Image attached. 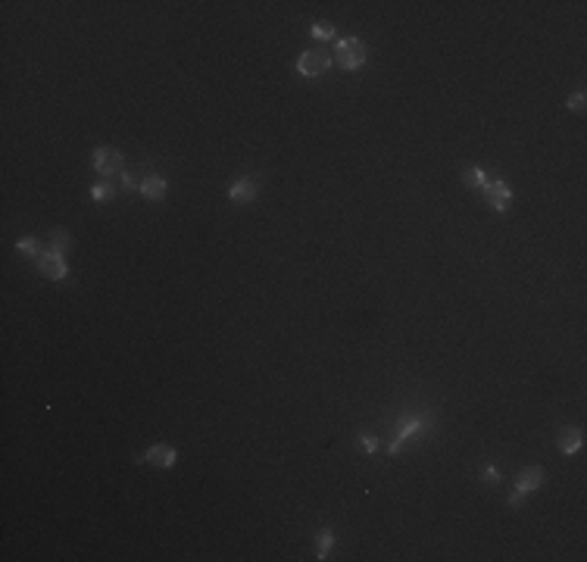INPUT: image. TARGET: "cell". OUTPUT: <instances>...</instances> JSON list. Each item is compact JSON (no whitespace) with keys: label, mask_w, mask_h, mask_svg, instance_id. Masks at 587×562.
I'll return each mask as SVG.
<instances>
[{"label":"cell","mask_w":587,"mask_h":562,"mask_svg":"<svg viewBox=\"0 0 587 562\" xmlns=\"http://www.w3.org/2000/svg\"><path fill=\"white\" fill-rule=\"evenodd\" d=\"M466 184L469 188H478L484 197H488V204L494 206L497 212H506V206H510V200H512V191H510V184L503 182V178H497V175H490V172H484V169H469L466 172Z\"/></svg>","instance_id":"1"},{"label":"cell","mask_w":587,"mask_h":562,"mask_svg":"<svg viewBox=\"0 0 587 562\" xmlns=\"http://www.w3.org/2000/svg\"><path fill=\"white\" fill-rule=\"evenodd\" d=\"M334 56H338L340 69H362L366 60H369V47L360 41V38H344V41H338Z\"/></svg>","instance_id":"2"},{"label":"cell","mask_w":587,"mask_h":562,"mask_svg":"<svg viewBox=\"0 0 587 562\" xmlns=\"http://www.w3.org/2000/svg\"><path fill=\"white\" fill-rule=\"evenodd\" d=\"M544 478H547L544 465H528V469L519 472V478H516V491L510 493V506H522L525 493L538 491V487L544 485Z\"/></svg>","instance_id":"3"},{"label":"cell","mask_w":587,"mask_h":562,"mask_svg":"<svg viewBox=\"0 0 587 562\" xmlns=\"http://www.w3.org/2000/svg\"><path fill=\"white\" fill-rule=\"evenodd\" d=\"M91 162H94V169H97L103 178L122 175V166H125V160H122V154L116 147H97L91 154Z\"/></svg>","instance_id":"4"},{"label":"cell","mask_w":587,"mask_h":562,"mask_svg":"<svg viewBox=\"0 0 587 562\" xmlns=\"http://www.w3.org/2000/svg\"><path fill=\"white\" fill-rule=\"evenodd\" d=\"M328 66H332V56L322 53V50H306V53H300V60H297V72L306 78L325 75Z\"/></svg>","instance_id":"5"},{"label":"cell","mask_w":587,"mask_h":562,"mask_svg":"<svg viewBox=\"0 0 587 562\" xmlns=\"http://www.w3.org/2000/svg\"><path fill=\"white\" fill-rule=\"evenodd\" d=\"M428 425H432V415H412V419H406L403 425H400V431H397V437L390 441V456H394V453H400V450H403V443L410 441V437L422 435Z\"/></svg>","instance_id":"6"},{"label":"cell","mask_w":587,"mask_h":562,"mask_svg":"<svg viewBox=\"0 0 587 562\" xmlns=\"http://www.w3.org/2000/svg\"><path fill=\"white\" fill-rule=\"evenodd\" d=\"M175 459H178V453H175V447H172V443H153V447L144 453V463L160 465V469H172V465H175Z\"/></svg>","instance_id":"7"},{"label":"cell","mask_w":587,"mask_h":562,"mask_svg":"<svg viewBox=\"0 0 587 562\" xmlns=\"http://www.w3.org/2000/svg\"><path fill=\"white\" fill-rule=\"evenodd\" d=\"M38 269H41L50 281H63L66 275H69V266L63 262V256H60V253H50V250L38 260Z\"/></svg>","instance_id":"8"},{"label":"cell","mask_w":587,"mask_h":562,"mask_svg":"<svg viewBox=\"0 0 587 562\" xmlns=\"http://www.w3.org/2000/svg\"><path fill=\"white\" fill-rule=\"evenodd\" d=\"M584 447V431L581 428H562L559 431V450L566 453V456H572V453H578V450Z\"/></svg>","instance_id":"9"},{"label":"cell","mask_w":587,"mask_h":562,"mask_svg":"<svg viewBox=\"0 0 587 562\" xmlns=\"http://www.w3.org/2000/svg\"><path fill=\"white\" fill-rule=\"evenodd\" d=\"M256 197V184L250 178H234V184L228 188V200L232 204H250Z\"/></svg>","instance_id":"10"},{"label":"cell","mask_w":587,"mask_h":562,"mask_svg":"<svg viewBox=\"0 0 587 562\" xmlns=\"http://www.w3.org/2000/svg\"><path fill=\"white\" fill-rule=\"evenodd\" d=\"M138 191H141L147 200H163L166 191H169V182H166L163 175H144V182Z\"/></svg>","instance_id":"11"},{"label":"cell","mask_w":587,"mask_h":562,"mask_svg":"<svg viewBox=\"0 0 587 562\" xmlns=\"http://www.w3.org/2000/svg\"><path fill=\"white\" fill-rule=\"evenodd\" d=\"M72 247V238L66 228H53V234H50V253H60V256H66Z\"/></svg>","instance_id":"12"},{"label":"cell","mask_w":587,"mask_h":562,"mask_svg":"<svg viewBox=\"0 0 587 562\" xmlns=\"http://www.w3.org/2000/svg\"><path fill=\"white\" fill-rule=\"evenodd\" d=\"M16 250H19V253H25V256H32V260H35V262L41 260L44 253H47V250H44V244H41V241H38V238H22V241H16Z\"/></svg>","instance_id":"13"},{"label":"cell","mask_w":587,"mask_h":562,"mask_svg":"<svg viewBox=\"0 0 587 562\" xmlns=\"http://www.w3.org/2000/svg\"><path fill=\"white\" fill-rule=\"evenodd\" d=\"M332 543H334V531L332 528H322L316 537V553L319 559H328V553H332Z\"/></svg>","instance_id":"14"},{"label":"cell","mask_w":587,"mask_h":562,"mask_svg":"<svg viewBox=\"0 0 587 562\" xmlns=\"http://www.w3.org/2000/svg\"><path fill=\"white\" fill-rule=\"evenodd\" d=\"M310 35L316 38V41H332V38H334V25H332V22H312Z\"/></svg>","instance_id":"15"},{"label":"cell","mask_w":587,"mask_h":562,"mask_svg":"<svg viewBox=\"0 0 587 562\" xmlns=\"http://www.w3.org/2000/svg\"><path fill=\"white\" fill-rule=\"evenodd\" d=\"M113 194H116V184H106V182H103V184H94V188H91V197H94V200H97V204H103V200H110V197H113Z\"/></svg>","instance_id":"16"},{"label":"cell","mask_w":587,"mask_h":562,"mask_svg":"<svg viewBox=\"0 0 587 562\" xmlns=\"http://www.w3.org/2000/svg\"><path fill=\"white\" fill-rule=\"evenodd\" d=\"M584 100H587V97H584V91H578V94H572V97H569V103H566V106H569L572 112H581V110H584Z\"/></svg>","instance_id":"17"},{"label":"cell","mask_w":587,"mask_h":562,"mask_svg":"<svg viewBox=\"0 0 587 562\" xmlns=\"http://www.w3.org/2000/svg\"><path fill=\"white\" fill-rule=\"evenodd\" d=\"M360 447L366 450V453H375V450H378V441H375L372 435H360Z\"/></svg>","instance_id":"18"},{"label":"cell","mask_w":587,"mask_h":562,"mask_svg":"<svg viewBox=\"0 0 587 562\" xmlns=\"http://www.w3.org/2000/svg\"><path fill=\"white\" fill-rule=\"evenodd\" d=\"M119 182H122V188H128V191L141 188V184H138V178H135V175H128V172H122V175H119Z\"/></svg>","instance_id":"19"},{"label":"cell","mask_w":587,"mask_h":562,"mask_svg":"<svg viewBox=\"0 0 587 562\" xmlns=\"http://www.w3.org/2000/svg\"><path fill=\"white\" fill-rule=\"evenodd\" d=\"M484 481H488V485H497V481H500V472H497L494 465H488V469H484Z\"/></svg>","instance_id":"20"}]
</instances>
